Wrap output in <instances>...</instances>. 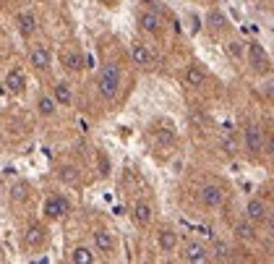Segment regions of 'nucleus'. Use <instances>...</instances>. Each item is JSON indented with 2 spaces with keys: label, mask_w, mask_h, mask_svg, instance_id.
<instances>
[{
  "label": "nucleus",
  "mask_w": 274,
  "mask_h": 264,
  "mask_svg": "<svg viewBox=\"0 0 274 264\" xmlns=\"http://www.w3.org/2000/svg\"><path fill=\"white\" fill-rule=\"evenodd\" d=\"M97 89L105 100H115L120 92V66L118 63H105L97 76Z\"/></svg>",
  "instance_id": "obj_1"
},
{
  "label": "nucleus",
  "mask_w": 274,
  "mask_h": 264,
  "mask_svg": "<svg viewBox=\"0 0 274 264\" xmlns=\"http://www.w3.org/2000/svg\"><path fill=\"white\" fill-rule=\"evenodd\" d=\"M243 139H246V149L251 157H259L261 152L267 149V139H264V131L259 128L256 123H248L246 131H243Z\"/></svg>",
  "instance_id": "obj_2"
},
{
  "label": "nucleus",
  "mask_w": 274,
  "mask_h": 264,
  "mask_svg": "<svg viewBox=\"0 0 274 264\" xmlns=\"http://www.w3.org/2000/svg\"><path fill=\"white\" fill-rule=\"evenodd\" d=\"M246 58H248V66H251V71L254 74H267L269 71V55H267V50L261 48L259 42H251L248 44V50H246Z\"/></svg>",
  "instance_id": "obj_3"
},
{
  "label": "nucleus",
  "mask_w": 274,
  "mask_h": 264,
  "mask_svg": "<svg viewBox=\"0 0 274 264\" xmlns=\"http://www.w3.org/2000/svg\"><path fill=\"white\" fill-rule=\"evenodd\" d=\"M68 212H71V202H68L65 196H60V194L50 196L42 206V214L47 217V220H60V217H65Z\"/></svg>",
  "instance_id": "obj_4"
},
{
  "label": "nucleus",
  "mask_w": 274,
  "mask_h": 264,
  "mask_svg": "<svg viewBox=\"0 0 274 264\" xmlns=\"http://www.w3.org/2000/svg\"><path fill=\"white\" fill-rule=\"evenodd\" d=\"M199 199L207 210H220L225 204V191H222V186H217V183H207V186H201Z\"/></svg>",
  "instance_id": "obj_5"
},
{
  "label": "nucleus",
  "mask_w": 274,
  "mask_h": 264,
  "mask_svg": "<svg viewBox=\"0 0 274 264\" xmlns=\"http://www.w3.org/2000/svg\"><path fill=\"white\" fill-rule=\"evenodd\" d=\"M209 259H212V251L204 244H199V240H191V244L183 248V262H188V264H204Z\"/></svg>",
  "instance_id": "obj_6"
},
{
  "label": "nucleus",
  "mask_w": 274,
  "mask_h": 264,
  "mask_svg": "<svg viewBox=\"0 0 274 264\" xmlns=\"http://www.w3.org/2000/svg\"><path fill=\"white\" fill-rule=\"evenodd\" d=\"M29 63H31L34 71H47L52 66V52L44 48V44H34L29 50Z\"/></svg>",
  "instance_id": "obj_7"
},
{
  "label": "nucleus",
  "mask_w": 274,
  "mask_h": 264,
  "mask_svg": "<svg viewBox=\"0 0 274 264\" xmlns=\"http://www.w3.org/2000/svg\"><path fill=\"white\" fill-rule=\"evenodd\" d=\"M44 238H47V233H44V228L39 225V222H31L26 230H24V248H29V251H34V248H39L42 244H44Z\"/></svg>",
  "instance_id": "obj_8"
},
{
  "label": "nucleus",
  "mask_w": 274,
  "mask_h": 264,
  "mask_svg": "<svg viewBox=\"0 0 274 264\" xmlns=\"http://www.w3.org/2000/svg\"><path fill=\"white\" fill-rule=\"evenodd\" d=\"M139 26L146 34H159L162 32V18H159L157 10H141L139 14Z\"/></svg>",
  "instance_id": "obj_9"
},
{
  "label": "nucleus",
  "mask_w": 274,
  "mask_h": 264,
  "mask_svg": "<svg viewBox=\"0 0 274 264\" xmlns=\"http://www.w3.org/2000/svg\"><path fill=\"white\" fill-rule=\"evenodd\" d=\"M131 58H133L136 66H141V68H149V66L154 63L152 50L146 48V44H141V42H133V44H131Z\"/></svg>",
  "instance_id": "obj_10"
},
{
  "label": "nucleus",
  "mask_w": 274,
  "mask_h": 264,
  "mask_svg": "<svg viewBox=\"0 0 274 264\" xmlns=\"http://www.w3.org/2000/svg\"><path fill=\"white\" fill-rule=\"evenodd\" d=\"M267 214H269V210H267V204H264V199H248V204H246V217L248 220H254V222H261V220H267Z\"/></svg>",
  "instance_id": "obj_11"
},
{
  "label": "nucleus",
  "mask_w": 274,
  "mask_h": 264,
  "mask_svg": "<svg viewBox=\"0 0 274 264\" xmlns=\"http://www.w3.org/2000/svg\"><path fill=\"white\" fill-rule=\"evenodd\" d=\"M131 217H133V222L139 225V228H146V225L152 222L154 212H152V206L146 204V202H139V204H133V212H131Z\"/></svg>",
  "instance_id": "obj_12"
},
{
  "label": "nucleus",
  "mask_w": 274,
  "mask_h": 264,
  "mask_svg": "<svg viewBox=\"0 0 274 264\" xmlns=\"http://www.w3.org/2000/svg\"><path fill=\"white\" fill-rule=\"evenodd\" d=\"M157 244H159V248L162 251H175V246H178V233L173 230V228H162V230L157 233Z\"/></svg>",
  "instance_id": "obj_13"
},
{
  "label": "nucleus",
  "mask_w": 274,
  "mask_h": 264,
  "mask_svg": "<svg viewBox=\"0 0 274 264\" xmlns=\"http://www.w3.org/2000/svg\"><path fill=\"white\" fill-rule=\"evenodd\" d=\"M94 244H97V248L102 251V254H112V251H115V236H112L110 230H97Z\"/></svg>",
  "instance_id": "obj_14"
},
{
  "label": "nucleus",
  "mask_w": 274,
  "mask_h": 264,
  "mask_svg": "<svg viewBox=\"0 0 274 264\" xmlns=\"http://www.w3.org/2000/svg\"><path fill=\"white\" fill-rule=\"evenodd\" d=\"M63 66L68 68V71H81V68H84V55H81V50H65Z\"/></svg>",
  "instance_id": "obj_15"
},
{
  "label": "nucleus",
  "mask_w": 274,
  "mask_h": 264,
  "mask_svg": "<svg viewBox=\"0 0 274 264\" xmlns=\"http://www.w3.org/2000/svg\"><path fill=\"white\" fill-rule=\"evenodd\" d=\"M68 259H71L73 264H94L97 262V256L91 254V248H86V246H76Z\"/></svg>",
  "instance_id": "obj_16"
},
{
  "label": "nucleus",
  "mask_w": 274,
  "mask_h": 264,
  "mask_svg": "<svg viewBox=\"0 0 274 264\" xmlns=\"http://www.w3.org/2000/svg\"><path fill=\"white\" fill-rule=\"evenodd\" d=\"M16 21H18V32L24 34L26 40L31 37L34 32H37V18H34L31 14H18V18H16Z\"/></svg>",
  "instance_id": "obj_17"
},
{
  "label": "nucleus",
  "mask_w": 274,
  "mask_h": 264,
  "mask_svg": "<svg viewBox=\"0 0 274 264\" xmlns=\"http://www.w3.org/2000/svg\"><path fill=\"white\" fill-rule=\"evenodd\" d=\"M235 236L241 238V240H254V238H256L254 220H248V217H246V220H241V222H238V225H235Z\"/></svg>",
  "instance_id": "obj_18"
},
{
  "label": "nucleus",
  "mask_w": 274,
  "mask_h": 264,
  "mask_svg": "<svg viewBox=\"0 0 274 264\" xmlns=\"http://www.w3.org/2000/svg\"><path fill=\"white\" fill-rule=\"evenodd\" d=\"M204 82H207V74H204L201 66H188L186 71V84L188 86H201Z\"/></svg>",
  "instance_id": "obj_19"
},
{
  "label": "nucleus",
  "mask_w": 274,
  "mask_h": 264,
  "mask_svg": "<svg viewBox=\"0 0 274 264\" xmlns=\"http://www.w3.org/2000/svg\"><path fill=\"white\" fill-rule=\"evenodd\" d=\"M55 100H58L60 102V105H71V102H73V92H71V84H68V82H58V84H55Z\"/></svg>",
  "instance_id": "obj_20"
},
{
  "label": "nucleus",
  "mask_w": 274,
  "mask_h": 264,
  "mask_svg": "<svg viewBox=\"0 0 274 264\" xmlns=\"http://www.w3.org/2000/svg\"><path fill=\"white\" fill-rule=\"evenodd\" d=\"M5 86L10 89V92H24V76H21V71H10L8 76H5Z\"/></svg>",
  "instance_id": "obj_21"
},
{
  "label": "nucleus",
  "mask_w": 274,
  "mask_h": 264,
  "mask_svg": "<svg viewBox=\"0 0 274 264\" xmlns=\"http://www.w3.org/2000/svg\"><path fill=\"white\" fill-rule=\"evenodd\" d=\"M37 110H39V116H42V118L55 116V100H52V97H47V94L39 97V100H37Z\"/></svg>",
  "instance_id": "obj_22"
},
{
  "label": "nucleus",
  "mask_w": 274,
  "mask_h": 264,
  "mask_svg": "<svg viewBox=\"0 0 274 264\" xmlns=\"http://www.w3.org/2000/svg\"><path fill=\"white\" fill-rule=\"evenodd\" d=\"M26 196H29V186H26V183H16V186L13 188H10V199H13V202H26Z\"/></svg>",
  "instance_id": "obj_23"
},
{
  "label": "nucleus",
  "mask_w": 274,
  "mask_h": 264,
  "mask_svg": "<svg viewBox=\"0 0 274 264\" xmlns=\"http://www.w3.org/2000/svg\"><path fill=\"white\" fill-rule=\"evenodd\" d=\"M60 180L63 183H78V170L73 168V165H65V168H60Z\"/></svg>",
  "instance_id": "obj_24"
},
{
  "label": "nucleus",
  "mask_w": 274,
  "mask_h": 264,
  "mask_svg": "<svg viewBox=\"0 0 274 264\" xmlns=\"http://www.w3.org/2000/svg\"><path fill=\"white\" fill-rule=\"evenodd\" d=\"M248 48H243V42H238V40H230L227 42V55H230V58H243V52H246Z\"/></svg>",
  "instance_id": "obj_25"
},
{
  "label": "nucleus",
  "mask_w": 274,
  "mask_h": 264,
  "mask_svg": "<svg viewBox=\"0 0 274 264\" xmlns=\"http://www.w3.org/2000/svg\"><path fill=\"white\" fill-rule=\"evenodd\" d=\"M214 259L217 262H227V259H230V248H227V244L214 240Z\"/></svg>",
  "instance_id": "obj_26"
},
{
  "label": "nucleus",
  "mask_w": 274,
  "mask_h": 264,
  "mask_svg": "<svg viewBox=\"0 0 274 264\" xmlns=\"http://www.w3.org/2000/svg\"><path fill=\"white\" fill-rule=\"evenodd\" d=\"M209 24H212V29H222L225 26V16L217 14V10H212V14H209Z\"/></svg>",
  "instance_id": "obj_27"
},
{
  "label": "nucleus",
  "mask_w": 274,
  "mask_h": 264,
  "mask_svg": "<svg viewBox=\"0 0 274 264\" xmlns=\"http://www.w3.org/2000/svg\"><path fill=\"white\" fill-rule=\"evenodd\" d=\"M264 222H267V230H269V233H274V212H269V214H267V220H264Z\"/></svg>",
  "instance_id": "obj_28"
},
{
  "label": "nucleus",
  "mask_w": 274,
  "mask_h": 264,
  "mask_svg": "<svg viewBox=\"0 0 274 264\" xmlns=\"http://www.w3.org/2000/svg\"><path fill=\"white\" fill-rule=\"evenodd\" d=\"M267 152H269V154L274 157V134H272L269 139H267Z\"/></svg>",
  "instance_id": "obj_29"
}]
</instances>
